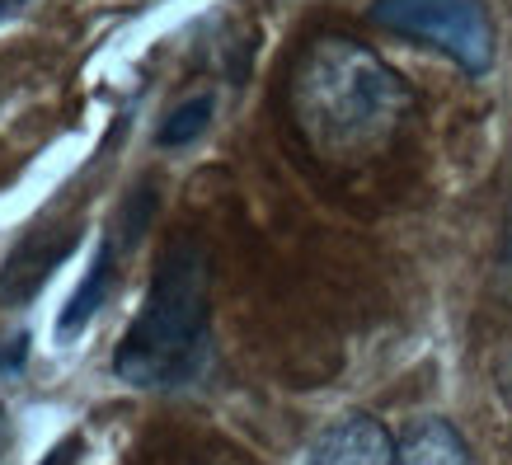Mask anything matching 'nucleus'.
Segmentation results:
<instances>
[{
    "label": "nucleus",
    "mask_w": 512,
    "mask_h": 465,
    "mask_svg": "<svg viewBox=\"0 0 512 465\" xmlns=\"http://www.w3.org/2000/svg\"><path fill=\"white\" fill-rule=\"evenodd\" d=\"M494 296L512 306V188L508 207H503V226H498V254H494Z\"/></svg>",
    "instance_id": "nucleus-9"
},
{
    "label": "nucleus",
    "mask_w": 512,
    "mask_h": 465,
    "mask_svg": "<svg viewBox=\"0 0 512 465\" xmlns=\"http://www.w3.org/2000/svg\"><path fill=\"white\" fill-rule=\"evenodd\" d=\"M118 259H123V245H118V235H104L99 240V249H94V264H90V273H85V282H80V292L66 301V310H62V339H71V334H80V329L94 320V310L104 306V296H109V287H113V268H118Z\"/></svg>",
    "instance_id": "nucleus-7"
},
{
    "label": "nucleus",
    "mask_w": 512,
    "mask_h": 465,
    "mask_svg": "<svg viewBox=\"0 0 512 465\" xmlns=\"http://www.w3.org/2000/svg\"><path fill=\"white\" fill-rule=\"evenodd\" d=\"M80 461V437H66L43 456V465H76Z\"/></svg>",
    "instance_id": "nucleus-11"
},
{
    "label": "nucleus",
    "mask_w": 512,
    "mask_h": 465,
    "mask_svg": "<svg viewBox=\"0 0 512 465\" xmlns=\"http://www.w3.org/2000/svg\"><path fill=\"white\" fill-rule=\"evenodd\" d=\"M372 19L409 43L442 52L466 76H484L498 57V33L484 0H372Z\"/></svg>",
    "instance_id": "nucleus-3"
},
{
    "label": "nucleus",
    "mask_w": 512,
    "mask_h": 465,
    "mask_svg": "<svg viewBox=\"0 0 512 465\" xmlns=\"http://www.w3.org/2000/svg\"><path fill=\"white\" fill-rule=\"evenodd\" d=\"M15 5H19V0H0V24H5V15H10Z\"/></svg>",
    "instance_id": "nucleus-13"
},
{
    "label": "nucleus",
    "mask_w": 512,
    "mask_h": 465,
    "mask_svg": "<svg viewBox=\"0 0 512 465\" xmlns=\"http://www.w3.org/2000/svg\"><path fill=\"white\" fill-rule=\"evenodd\" d=\"M212 315V254L198 235H174L156 264L151 292L127 325L113 372L137 390H170L202 372Z\"/></svg>",
    "instance_id": "nucleus-2"
},
{
    "label": "nucleus",
    "mask_w": 512,
    "mask_h": 465,
    "mask_svg": "<svg viewBox=\"0 0 512 465\" xmlns=\"http://www.w3.org/2000/svg\"><path fill=\"white\" fill-rule=\"evenodd\" d=\"M80 245V221H52L24 235L10 259L0 264V306H29L38 287H43L57 268L66 264V254Z\"/></svg>",
    "instance_id": "nucleus-4"
},
{
    "label": "nucleus",
    "mask_w": 512,
    "mask_h": 465,
    "mask_svg": "<svg viewBox=\"0 0 512 465\" xmlns=\"http://www.w3.org/2000/svg\"><path fill=\"white\" fill-rule=\"evenodd\" d=\"M395 465H475L466 437L447 419H419L395 442Z\"/></svg>",
    "instance_id": "nucleus-6"
},
{
    "label": "nucleus",
    "mask_w": 512,
    "mask_h": 465,
    "mask_svg": "<svg viewBox=\"0 0 512 465\" xmlns=\"http://www.w3.org/2000/svg\"><path fill=\"white\" fill-rule=\"evenodd\" d=\"M24 357H29V334L24 329H10V334H0V372L15 376L24 367Z\"/></svg>",
    "instance_id": "nucleus-10"
},
{
    "label": "nucleus",
    "mask_w": 512,
    "mask_h": 465,
    "mask_svg": "<svg viewBox=\"0 0 512 465\" xmlns=\"http://www.w3.org/2000/svg\"><path fill=\"white\" fill-rule=\"evenodd\" d=\"M498 395H503V404L512 409V348L503 353V362H498Z\"/></svg>",
    "instance_id": "nucleus-12"
},
{
    "label": "nucleus",
    "mask_w": 512,
    "mask_h": 465,
    "mask_svg": "<svg viewBox=\"0 0 512 465\" xmlns=\"http://www.w3.org/2000/svg\"><path fill=\"white\" fill-rule=\"evenodd\" d=\"M311 465H395V442L372 414H343L315 437Z\"/></svg>",
    "instance_id": "nucleus-5"
},
{
    "label": "nucleus",
    "mask_w": 512,
    "mask_h": 465,
    "mask_svg": "<svg viewBox=\"0 0 512 465\" xmlns=\"http://www.w3.org/2000/svg\"><path fill=\"white\" fill-rule=\"evenodd\" d=\"M287 118L325 165H367L404 132L414 113L409 80L353 33L325 29L287 71Z\"/></svg>",
    "instance_id": "nucleus-1"
},
{
    "label": "nucleus",
    "mask_w": 512,
    "mask_h": 465,
    "mask_svg": "<svg viewBox=\"0 0 512 465\" xmlns=\"http://www.w3.org/2000/svg\"><path fill=\"white\" fill-rule=\"evenodd\" d=\"M212 123V99L202 94V99H188V104H179V109L165 118V127H160V146H184V141L202 137V127Z\"/></svg>",
    "instance_id": "nucleus-8"
}]
</instances>
